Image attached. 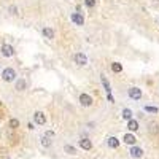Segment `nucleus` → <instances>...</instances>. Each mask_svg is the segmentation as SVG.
I'll list each match as a JSON object with an SVG mask.
<instances>
[{
  "instance_id": "dca6fc26",
  "label": "nucleus",
  "mask_w": 159,
  "mask_h": 159,
  "mask_svg": "<svg viewBox=\"0 0 159 159\" xmlns=\"http://www.w3.org/2000/svg\"><path fill=\"white\" fill-rule=\"evenodd\" d=\"M51 143H53V140H51L50 137H46V135H43V137H42V145H43L45 148H50V146H51Z\"/></svg>"
},
{
  "instance_id": "5701e85b",
  "label": "nucleus",
  "mask_w": 159,
  "mask_h": 159,
  "mask_svg": "<svg viewBox=\"0 0 159 159\" xmlns=\"http://www.w3.org/2000/svg\"><path fill=\"white\" fill-rule=\"evenodd\" d=\"M149 132L156 134V132H157V126H156V124H149Z\"/></svg>"
},
{
  "instance_id": "a878e982",
  "label": "nucleus",
  "mask_w": 159,
  "mask_h": 159,
  "mask_svg": "<svg viewBox=\"0 0 159 159\" xmlns=\"http://www.w3.org/2000/svg\"><path fill=\"white\" fill-rule=\"evenodd\" d=\"M157 2H159V0H157Z\"/></svg>"
},
{
  "instance_id": "412c9836",
  "label": "nucleus",
  "mask_w": 159,
  "mask_h": 159,
  "mask_svg": "<svg viewBox=\"0 0 159 159\" xmlns=\"http://www.w3.org/2000/svg\"><path fill=\"white\" fill-rule=\"evenodd\" d=\"M96 3H97L96 0H85V5H86L88 8H94V6H96Z\"/></svg>"
},
{
  "instance_id": "f3484780",
  "label": "nucleus",
  "mask_w": 159,
  "mask_h": 159,
  "mask_svg": "<svg viewBox=\"0 0 159 159\" xmlns=\"http://www.w3.org/2000/svg\"><path fill=\"white\" fill-rule=\"evenodd\" d=\"M111 70H113L115 73H121V72H123V65L115 62V64H111Z\"/></svg>"
},
{
  "instance_id": "20e7f679",
  "label": "nucleus",
  "mask_w": 159,
  "mask_h": 159,
  "mask_svg": "<svg viewBox=\"0 0 159 159\" xmlns=\"http://www.w3.org/2000/svg\"><path fill=\"white\" fill-rule=\"evenodd\" d=\"M34 123L38 124V126H43L46 123V116L42 113V111H35L34 113Z\"/></svg>"
},
{
  "instance_id": "393cba45",
  "label": "nucleus",
  "mask_w": 159,
  "mask_h": 159,
  "mask_svg": "<svg viewBox=\"0 0 159 159\" xmlns=\"http://www.w3.org/2000/svg\"><path fill=\"white\" fill-rule=\"evenodd\" d=\"M45 135H46V137H50V138H53V137H54V132H53V130H48V132H46Z\"/></svg>"
},
{
  "instance_id": "4be33fe9",
  "label": "nucleus",
  "mask_w": 159,
  "mask_h": 159,
  "mask_svg": "<svg viewBox=\"0 0 159 159\" xmlns=\"http://www.w3.org/2000/svg\"><path fill=\"white\" fill-rule=\"evenodd\" d=\"M145 111H148V113H157V108H156V107L146 105V107H145Z\"/></svg>"
},
{
  "instance_id": "39448f33",
  "label": "nucleus",
  "mask_w": 159,
  "mask_h": 159,
  "mask_svg": "<svg viewBox=\"0 0 159 159\" xmlns=\"http://www.w3.org/2000/svg\"><path fill=\"white\" fill-rule=\"evenodd\" d=\"M129 97L134 99V100H140V97H142V89L140 88H130L129 89Z\"/></svg>"
},
{
  "instance_id": "f8f14e48",
  "label": "nucleus",
  "mask_w": 159,
  "mask_h": 159,
  "mask_svg": "<svg viewBox=\"0 0 159 159\" xmlns=\"http://www.w3.org/2000/svg\"><path fill=\"white\" fill-rule=\"evenodd\" d=\"M100 81H102V85H104V88H105V92H107V94H111V86H110V83L107 81V78L104 77V75L100 77Z\"/></svg>"
},
{
  "instance_id": "7ed1b4c3",
  "label": "nucleus",
  "mask_w": 159,
  "mask_h": 159,
  "mask_svg": "<svg viewBox=\"0 0 159 159\" xmlns=\"http://www.w3.org/2000/svg\"><path fill=\"white\" fill-rule=\"evenodd\" d=\"M75 64L80 65V67H85V65L88 64V58H86V54H83V53H77L75 54V58H73Z\"/></svg>"
},
{
  "instance_id": "423d86ee",
  "label": "nucleus",
  "mask_w": 159,
  "mask_h": 159,
  "mask_svg": "<svg viewBox=\"0 0 159 159\" xmlns=\"http://www.w3.org/2000/svg\"><path fill=\"white\" fill-rule=\"evenodd\" d=\"M80 104L83 107H91L92 105V97L89 94H85V92H83V94L80 96Z\"/></svg>"
},
{
  "instance_id": "aec40b11",
  "label": "nucleus",
  "mask_w": 159,
  "mask_h": 159,
  "mask_svg": "<svg viewBox=\"0 0 159 159\" xmlns=\"http://www.w3.org/2000/svg\"><path fill=\"white\" fill-rule=\"evenodd\" d=\"M64 149H65V151H67L69 154H77V149H75L73 146H70V145H65Z\"/></svg>"
},
{
  "instance_id": "2eb2a0df",
  "label": "nucleus",
  "mask_w": 159,
  "mask_h": 159,
  "mask_svg": "<svg viewBox=\"0 0 159 159\" xmlns=\"http://www.w3.org/2000/svg\"><path fill=\"white\" fill-rule=\"evenodd\" d=\"M43 35L46 37V38H50V40L54 38V32H53V29H50V27H45L43 29Z\"/></svg>"
},
{
  "instance_id": "6ab92c4d",
  "label": "nucleus",
  "mask_w": 159,
  "mask_h": 159,
  "mask_svg": "<svg viewBox=\"0 0 159 159\" xmlns=\"http://www.w3.org/2000/svg\"><path fill=\"white\" fill-rule=\"evenodd\" d=\"M123 118L124 119H130V118H132V111H130L129 108H124L123 110Z\"/></svg>"
},
{
  "instance_id": "b1692460",
  "label": "nucleus",
  "mask_w": 159,
  "mask_h": 159,
  "mask_svg": "<svg viewBox=\"0 0 159 159\" xmlns=\"http://www.w3.org/2000/svg\"><path fill=\"white\" fill-rule=\"evenodd\" d=\"M10 13L11 14H18V8L16 6H10Z\"/></svg>"
},
{
  "instance_id": "0eeeda50",
  "label": "nucleus",
  "mask_w": 159,
  "mask_h": 159,
  "mask_svg": "<svg viewBox=\"0 0 159 159\" xmlns=\"http://www.w3.org/2000/svg\"><path fill=\"white\" fill-rule=\"evenodd\" d=\"M129 153H130V156H132V157L138 159V157H142V156H143V149H142V148H138V146H132Z\"/></svg>"
},
{
  "instance_id": "ddd939ff",
  "label": "nucleus",
  "mask_w": 159,
  "mask_h": 159,
  "mask_svg": "<svg viewBox=\"0 0 159 159\" xmlns=\"http://www.w3.org/2000/svg\"><path fill=\"white\" fill-rule=\"evenodd\" d=\"M26 88H27L26 80H18V81H16V86H14V89H16V91H24Z\"/></svg>"
},
{
  "instance_id": "f257e3e1",
  "label": "nucleus",
  "mask_w": 159,
  "mask_h": 159,
  "mask_svg": "<svg viewBox=\"0 0 159 159\" xmlns=\"http://www.w3.org/2000/svg\"><path fill=\"white\" fill-rule=\"evenodd\" d=\"M2 80L5 83H13L16 80V70L11 69V67H6L3 72H2Z\"/></svg>"
},
{
  "instance_id": "f03ea898",
  "label": "nucleus",
  "mask_w": 159,
  "mask_h": 159,
  "mask_svg": "<svg viewBox=\"0 0 159 159\" xmlns=\"http://www.w3.org/2000/svg\"><path fill=\"white\" fill-rule=\"evenodd\" d=\"M0 53H2L3 58H13V54H14V48H13L11 45L5 43V45H2V48H0Z\"/></svg>"
},
{
  "instance_id": "1a4fd4ad",
  "label": "nucleus",
  "mask_w": 159,
  "mask_h": 159,
  "mask_svg": "<svg viewBox=\"0 0 159 159\" xmlns=\"http://www.w3.org/2000/svg\"><path fill=\"white\" fill-rule=\"evenodd\" d=\"M80 146L83 148V149H86V151H89V149L92 148V142L89 138H81L80 140Z\"/></svg>"
},
{
  "instance_id": "9b49d317",
  "label": "nucleus",
  "mask_w": 159,
  "mask_h": 159,
  "mask_svg": "<svg viewBox=\"0 0 159 159\" xmlns=\"http://www.w3.org/2000/svg\"><path fill=\"white\" fill-rule=\"evenodd\" d=\"M127 129L130 130V132H135V130H138V123L135 119H129V123H127Z\"/></svg>"
},
{
  "instance_id": "a211bd4d",
  "label": "nucleus",
  "mask_w": 159,
  "mask_h": 159,
  "mask_svg": "<svg viewBox=\"0 0 159 159\" xmlns=\"http://www.w3.org/2000/svg\"><path fill=\"white\" fill-rule=\"evenodd\" d=\"M8 126H10L11 129H18V127H19V121H18L16 118H11L10 123H8Z\"/></svg>"
},
{
  "instance_id": "4468645a",
  "label": "nucleus",
  "mask_w": 159,
  "mask_h": 159,
  "mask_svg": "<svg viewBox=\"0 0 159 159\" xmlns=\"http://www.w3.org/2000/svg\"><path fill=\"white\" fill-rule=\"evenodd\" d=\"M108 146L110 148H118L119 146V140L116 137H110L108 138Z\"/></svg>"
},
{
  "instance_id": "6e6552de",
  "label": "nucleus",
  "mask_w": 159,
  "mask_h": 159,
  "mask_svg": "<svg viewBox=\"0 0 159 159\" xmlns=\"http://www.w3.org/2000/svg\"><path fill=\"white\" fill-rule=\"evenodd\" d=\"M72 21L77 26H83V24H85V18H83L80 13H73L72 14Z\"/></svg>"
},
{
  "instance_id": "9d476101",
  "label": "nucleus",
  "mask_w": 159,
  "mask_h": 159,
  "mask_svg": "<svg viewBox=\"0 0 159 159\" xmlns=\"http://www.w3.org/2000/svg\"><path fill=\"white\" fill-rule=\"evenodd\" d=\"M123 140H124V143H126V145H135V142H137L135 135H132V134H126Z\"/></svg>"
}]
</instances>
